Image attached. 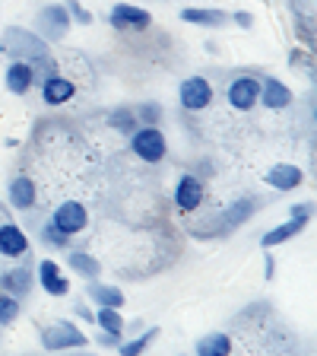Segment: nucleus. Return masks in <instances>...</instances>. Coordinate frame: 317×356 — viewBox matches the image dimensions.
Segmentation results:
<instances>
[{
    "instance_id": "nucleus-2",
    "label": "nucleus",
    "mask_w": 317,
    "mask_h": 356,
    "mask_svg": "<svg viewBox=\"0 0 317 356\" xmlns=\"http://www.w3.org/2000/svg\"><path fill=\"white\" fill-rule=\"evenodd\" d=\"M70 26H74V19H70V13H67L64 3H48V7H42L35 13V35L44 38V42H64L67 32H70Z\"/></svg>"
},
{
    "instance_id": "nucleus-23",
    "label": "nucleus",
    "mask_w": 317,
    "mask_h": 356,
    "mask_svg": "<svg viewBox=\"0 0 317 356\" xmlns=\"http://www.w3.org/2000/svg\"><path fill=\"white\" fill-rule=\"evenodd\" d=\"M92 321H96L102 331L108 334H121L124 337V318H121V309H111V305H98V312L92 315Z\"/></svg>"
},
{
    "instance_id": "nucleus-9",
    "label": "nucleus",
    "mask_w": 317,
    "mask_h": 356,
    "mask_svg": "<svg viewBox=\"0 0 317 356\" xmlns=\"http://www.w3.org/2000/svg\"><path fill=\"white\" fill-rule=\"evenodd\" d=\"M51 222L58 226L60 232H64V236L74 238L76 232L86 229V222H89V210L83 207V204H76V200H64L60 207H54Z\"/></svg>"
},
{
    "instance_id": "nucleus-34",
    "label": "nucleus",
    "mask_w": 317,
    "mask_h": 356,
    "mask_svg": "<svg viewBox=\"0 0 317 356\" xmlns=\"http://www.w3.org/2000/svg\"><path fill=\"white\" fill-rule=\"evenodd\" d=\"M98 343H105V347H118V343H121V334L102 331V334H98Z\"/></svg>"
},
{
    "instance_id": "nucleus-16",
    "label": "nucleus",
    "mask_w": 317,
    "mask_h": 356,
    "mask_svg": "<svg viewBox=\"0 0 317 356\" xmlns=\"http://www.w3.org/2000/svg\"><path fill=\"white\" fill-rule=\"evenodd\" d=\"M32 286H35V277H32L29 267H10L7 274L0 277V289L10 293V296H16V299L29 296Z\"/></svg>"
},
{
    "instance_id": "nucleus-15",
    "label": "nucleus",
    "mask_w": 317,
    "mask_h": 356,
    "mask_svg": "<svg viewBox=\"0 0 317 356\" xmlns=\"http://www.w3.org/2000/svg\"><path fill=\"white\" fill-rule=\"evenodd\" d=\"M0 254H3V258H22V254H29V236L22 232V226H16V222H3V226H0Z\"/></svg>"
},
{
    "instance_id": "nucleus-33",
    "label": "nucleus",
    "mask_w": 317,
    "mask_h": 356,
    "mask_svg": "<svg viewBox=\"0 0 317 356\" xmlns=\"http://www.w3.org/2000/svg\"><path fill=\"white\" fill-rule=\"evenodd\" d=\"M232 19H235L238 26H241V29H251V26H254V16L248 13V10H238V13L232 16Z\"/></svg>"
},
{
    "instance_id": "nucleus-3",
    "label": "nucleus",
    "mask_w": 317,
    "mask_h": 356,
    "mask_svg": "<svg viewBox=\"0 0 317 356\" xmlns=\"http://www.w3.org/2000/svg\"><path fill=\"white\" fill-rule=\"evenodd\" d=\"M0 48H3L13 60H32V58H38V54L48 51V42L38 38L35 32H26V29H19V26H10V29L3 32V38H0Z\"/></svg>"
},
{
    "instance_id": "nucleus-32",
    "label": "nucleus",
    "mask_w": 317,
    "mask_h": 356,
    "mask_svg": "<svg viewBox=\"0 0 317 356\" xmlns=\"http://www.w3.org/2000/svg\"><path fill=\"white\" fill-rule=\"evenodd\" d=\"M289 216H292V220H308L311 222V216H314V204H292V207H289Z\"/></svg>"
},
{
    "instance_id": "nucleus-35",
    "label": "nucleus",
    "mask_w": 317,
    "mask_h": 356,
    "mask_svg": "<svg viewBox=\"0 0 317 356\" xmlns=\"http://www.w3.org/2000/svg\"><path fill=\"white\" fill-rule=\"evenodd\" d=\"M264 274H266V280L276 274V261H273V254H266V264H264Z\"/></svg>"
},
{
    "instance_id": "nucleus-20",
    "label": "nucleus",
    "mask_w": 317,
    "mask_h": 356,
    "mask_svg": "<svg viewBox=\"0 0 317 356\" xmlns=\"http://www.w3.org/2000/svg\"><path fill=\"white\" fill-rule=\"evenodd\" d=\"M305 226H308V220H292V216H289L286 222H280L276 229H270V232H266V236L260 238V245H264L266 252H270V248H276V245L289 242V238H295L298 232H305Z\"/></svg>"
},
{
    "instance_id": "nucleus-27",
    "label": "nucleus",
    "mask_w": 317,
    "mask_h": 356,
    "mask_svg": "<svg viewBox=\"0 0 317 356\" xmlns=\"http://www.w3.org/2000/svg\"><path fill=\"white\" fill-rule=\"evenodd\" d=\"M42 242L48 245L51 252H60V248H67V245H70V236H64V232H60L58 226L48 220V222L42 226Z\"/></svg>"
},
{
    "instance_id": "nucleus-1",
    "label": "nucleus",
    "mask_w": 317,
    "mask_h": 356,
    "mask_svg": "<svg viewBox=\"0 0 317 356\" xmlns=\"http://www.w3.org/2000/svg\"><path fill=\"white\" fill-rule=\"evenodd\" d=\"M130 153L143 163H162L165 156H169V140H165V134L159 131V124H137L130 134Z\"/></svg>"
},
{
    "instance_id": "nucleus-11",
    "label": "nucleus",
    "mask_w": 317,
    "mask_h": 356,
    "mask_svg": "<svg viewBox=\"0 0 317 356\" xmlns=\"http://www.w3.org/2000/svg\"><path fill=\"white\" fill-rule=\"evenodd\" d=\"M35 283L48 293V296H67V293H70V280L60 274V264L54 258H44L42 264H38Z\"/></svg>"
},
{
    "instance_id": "nucleus-28",
    "label": "nucleus",
    "mask_w": 317,
    "mask_h": 356,
    "mask_svg": "<svg viewBox=\"0 0 317 356\" xmlns=\"http://www.w3.org/2000/svg\"><path fill=\"white\" fill-rule=\"evenodd\" d=\"M29 64H32V74H35V83H42L44 76L58 74V60H54L48 51H44V54H38V58H32Z\"/></svg>"
},
{
    "instance_id": "nucleus-12",
    "label": "nucleus",
    "mask_w": 317,
    "mask_h": 356,
    "mask_svg": "<svg viewBox=\"0 0 317 356\" xmlns=\"http://www.w3.org/2000/svg\"><path fill=\"white\" fill-rule=\"evenodd\" d=\"M42 99H44V105H67L70 99L76 96V83L70 80V76H64V74H51V76H44L42 83Z\"/></svg>"
},
{
    "instance_id": "nucleus-4",
    "label": "nucleus",
    "mask_w": 317,
    "mask_h": 356,
    "mask_svg": "<svg viewBox=\"0 0 317 356\" xmlns=\"http://www.w3.org/2000/svg\"><path fill=\"white\" fill-rule=\"evenodd\" d=\"M89 337L74 325V321H54V325L42 327V347L44 350H74L86 347Z\"/></svg>"
},
{
    "instance_id": "nucleus-13",
    "label": "nucleus",
    "mask_w": 317,
    "mask_h": 356,
    "mask_svg": "<svg viewBox=\"0 0 317 356\" xmlns=\"http://www.w3.org/2000/svg\"><path fill=\"white\" fill-rule=\"evenodd\" d=\"M7 197H10V204H13L16 210H22V213L35 210V204H38L35 181H32L29 175H13L10 178V185H7Z\"/></svg>"
},
{
    "instance_id": "nucleus-22",
    "label": "nucleus",
    "mask_w": 317,
    "mask_h": 356,
    "mask_svg": "<svg viewBox=\"0 0 317 356\" xmlns=\"http://www.w3.org/2000/svg\"><path fill=\"white\" fill-rule=\"evenodd\" d=\"M197 350L200 356H225L232 350V337L229 334H219V331H213V334H207L203 341H197Z\"/></svg>"
},
{
    "instance_id": "nucleus-21",
    "label": "nucleus",
    "mask_w": 317,
    "mask_h": 356,
    "mask_svg": "<svg viewBox=\"0 0 317 356\" xmlns=\"http://www.w3.org/2000/svg\"><path fill=\"white\" fill-rule=\"evenodd\" d=\"M67 264H70V270H74L76 277H83V280H96V277L102 274L98 258H92V254H86V252H70Z\"/></svg>"
},
{
    "instance_id": "nucleus-36",
    "label": "nucleus",
    "mask_w": 317,
    "mask_h": 356,
    "mask_svg": "<svg viewBox=\"0 0 317 356\" xmlns=\"http://www.w3.org/2000/svg\"><path fill=\"white\" fill-rule=\"evenodd\" d=\"M76 312H80V318L92 321V312H89V309H86V305H76Z\"/></svg>"
},
{
    "instance_id": "nucleus-5",
    "label": "nucleus",
    "mask_w": 317,
    "mask_h": 356,
    "mask_svg": "<svg viewBox=\"0 0 317 356\" xmlns=\"http://www.w3.org/2000/svg\"><path fill=\"white\" fill-rule=\"evenodd\" d=\"M178 102L185 111H203L213 105V83L207 76H187L178 86Z\"/></svg>"
},
{
    "instance_id": "nucleus-8",
    "label": "nucleus",
    "mask_w": 317,
    "mask_h": 356,
    "mask_svg": "<svg viewBox=\"0 0 317 356\" xmlns=\"http://www.w3.org/2000/svg\"><path fill=\"white\" fill-rule=\"evenodd\" d=\"M257 96H260V76H251V74H241L229 83L225 89V99L235 111H251L257 105Z\"/></svg>"
},
{
    "instance_id": "nucleus-30",
    "label": "nucleus",
    "mask_w": 317,
    "mask_h": 356,
    "mask_svg": "<svg viewBox=\"0 0 317 356\" xmlns=\"http://www.w3.org/2000/svg\"><path fill=\"white\" fill-rule=\"evenodd\" d=\"M64 7H67V13H70V19H74L76 26H92V19H96V16L83 7L80 0H64Z\"/></svg>"
},
{
    "instance_id": "nucleus-6",
    "label": "nucleus",
    "mask_w": 317,
    "mask_h": 356,
    "mask_svg": "<svg viewBox=\"0 0 317 356\" xmlns=\"http://www.w3.org/2000/svg\"><path fill=\"white\" fill-rule=\"evenodd\" d=\"M203 197H207V185H203V178H197L194 172H185V175L178 178L175 185V207L181 213H194V210L203 207Z\"/></svg>"
},
{
    "instance_id": "nucleus-29",
    "label": "nucleus",
    "mask_w": 317,
    "mask_h": 356,
    "mask_svg": "<svg viewBox=\"0 0 317 356\" xmlns=\"http://www.w3.org/2000/svg\"><path fill=\"white\" fill-rule=\"evenodd\" d=\"M133 111H137V121H140V124H159V121H162V105L159 102H143Z\"/></svg>"
},
{
    "instance_id": "nucleus-31",
    "label": "nucleus",
    "mask_w": 317,
    "mask_h": 356,
    "mask_svg": "<svg viewBox=\"0 0 317 356\" xmlns=\"http://www.w3.org/2000/svg\"><path fill=\"white\" fill-rule=\"evenodd\" d=\"M295 26H298V38H302V42L305 44H308V51H314V32H311V19H302V16H298V22H295Z\"/></svg>"
},
{
    "instance_id": "nucleus-26",
    "label": "nucleus",
    "mask_w": 317,
    "mask_h": 356,
    "mask_svg": "<svg viewBox=\"0 0 317 356\" xmlns=\"http://www.w3.org/2000/svg\"><path fill=\"white\" fill-rule=\"evenodd\" d=\"M19 318V299L0 289V327H10Z\"/></svg>"
},
{
    "instance_id": "nucleus-24",
    "label": "nucleus",
    "mask_w": 317,
    "mask_h": 356,
    "mask_svg": "<svg viewBox=\"0 0 317 356\" xmlns=\"http://www.w3.org/2000/svg\"><path fill=\"white\" fill-rule=\"evenodd\" d=\"M140 124V121H137V111L130 108V105H118V108H111V115H108V127L111 131H118V134H130L133 127Z\"/></svg>"
},
{
    "instance_id": "nucleus-19",
    "label": "nucleus",
    "mask_w": 317,
    "mask_h": 356,
    "mask_svg": "<svg viewBox=\"0 0 317 356\" xmlns=\"http://www.w3.org/2000/svg\"><path fill=\"white\" fill-rule=\"evenodd\" d=\"M86 296L96 305H111V309H121V305H124V293H121L118 286H111V283H98V277L86 283Z\"/></svg>"
},
{
    "instance_id": "nucleus-17",
    "label": "nucleus",
    "mask_w": 317,
    "mask_h": 356,
    "mask_svg": "<svg viewBox=\"0 0 317 356\" xmlns=\"http://www.w3.org/2000/svg\"><path fill=\"white\" fill-rule=\"evenodd\" d=\"M7 89L13 92V96H26L32 86H35V74H32V64L29 60H13V64L7 67Z\"/></svg>"
},
{
    "instance_id": "nucleus-18",
    "label": "nucleus",
    "mask_w": 317,
    "mask_h": 356,
    "mask_svg": "<svg viewBox=\"0 0 317 356\" xmlns=\"http://www.w3.org/2000/svg\"><path fill=\"white\" fill-rule=\"evenodd\" d=\"M181 19L191 22V26H200V29H219V26L229 22V13L209 10V7H185L181 10Z\"/></svg>"
},
{
    "instance_id": "nucleus-7",
    "label": "nucleus",
    "mask_w": 317,
    "mask_h": 356,
    "mask_svg": "<svg viewBox=\"0 0 317 356\" xmlns=\"http://www.w3.org/2000/svg\"><path fill=\"white\" fill-rule=\"evenodd\" d=\"M108 22H111V29H118V32H146L153 26V13L133 7V3H114L108 13Z\"/></svg>"
},
{
    "instance_id": "nucleus-25",
    "label": "nucleus",
    "mask_w": 317,
    "mask_h": 356,
    "mask_svg": "<svg viewBox=\"0 0 317 356\" xmlns=\"http://www.w3.org/2000/svg\"><path fill=\"white\" fill-rule=\"evenodd\" d=\"M155 337H159V327H146V331L137 334V337H130V341H121L114 350H118V353H124V356H140L143 350L155 341Z\"/></svg>"
},
{
    "instance_id": "nucleus-10",
    "label": "nucleus",
    "mask_w": 317,
    "mask_h": 356,
    "mask_svg": "<svg viewBox=\"0 0 317 356\" xmlns=\"http://www.w3.org/2000/svg\"><path fill=\"white\" fill-rule=\"evenodd\" d=\"M257 105H264V108H270V111L289 108V105H292V89H289L282 80H276V76H260Z\"/></svg>"
},
{
    "instance_id": "nucleus-14",
    "label": "nucleus",
    "mask_w": 317,
    "mask_h": 356,
    "mask_svg": "<svg viewBox=\"0 0 317 356\" xmlns=\"http://www.w3.org/2000/svg\"><path fill=\"white\" fill-rule=\"evenodd\" d=\"M264 181L270 188H276V191H295V188L305 181V172L292 163H276L273 169H266Z\"/></svg>"
}]
</instances>
